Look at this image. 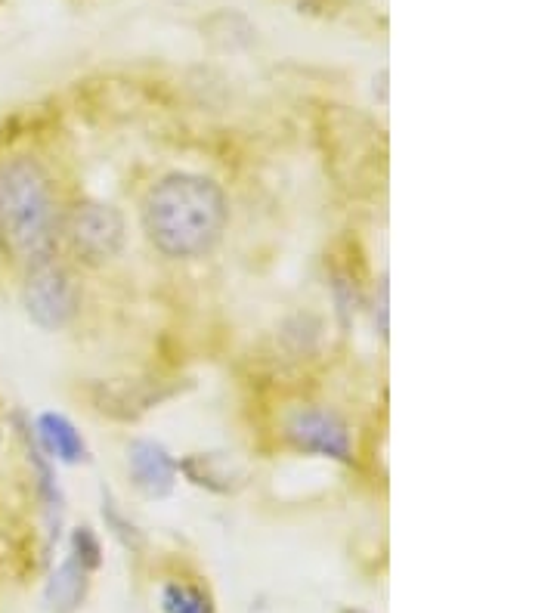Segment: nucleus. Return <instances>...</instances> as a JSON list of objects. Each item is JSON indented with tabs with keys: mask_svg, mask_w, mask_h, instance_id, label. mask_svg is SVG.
Returning <instances> with one entry per match:
<instances>
[{
	"mask_svg": "<svg viewBox=\"0 0 557 613\" xmlns=\"http://www.w3.org/2000/svg\"><path fill=\"white\" fill-rule=\"evenodd\" d=\"M229 220L223 189L202 174H168L158 180L143 202V230L149 242L165 254L186 257L208 254Z\"/></svg>",
	"mask_w": 557,
	"mask_h": 613,
	"instance_id": "1",
	"label": "nucleus"
},
{
	"mask_svg": "<svg viewBox=\"0 0 557 613\" xmlns=\"http://www.w3.org/2000/svg\"><path fill=\"white\" fill-rule=\"evenodd\" d=\"M59 211L47 171L19 155L0 165V254L19 267L53 261Z\"/></svg>",
	"mask_w": 557,
	"mask_h": 613,
	"instance_id": "2",
	"label": "nucleus"
},
{
	"mask_svg": "<svg viewBox=\"0 0 557 613\" xmlns=\"http://www.w3.org/2000/svg\"><path fill=\"white\" fill-rule=\"evenodd\" d=\"M127 236L124 217L115 205L106 202H81L65 220V239L84 264L100 267L121 251Z\"/></svg>",
	"mask_w": 557,
	"mask_h": 613,
	"instance_id": "3",
	"label": "nucleus"
},
{
	"mask_svg": "<svg viewBox=\"0 0 557 613\" xmlns=\"http://www.w3.org/2000/svg\"><path fill=\"white\" fill-rule=\"evenodd\" d=\"M22 304L31 316V322L47 332L65 329L78 313V292L72 276L59 264L44 261L38 267H28Z\"/></svg>",
	"mask_w": 557,
	"mask_h": 613,
	"instance_id": "4",
	"label": "nucleus"
},
{
	"mask_svg": "<svg viewBox=\"0 0 557 613\" xmlns=\"http://www.w3.org/2000/svg\"><path fill=\"white\" fill-rule=\"evenodd\" d=\"M285 440L301 449V453H316L335 462H350L353 459V443L350 431L335 412L325 409H294L285 418Z\"/></svg>",
	"mask_w": 557,
	"mask_h": 613,
	"instance_id": "5",
	"label": "nucleus"
},
{
	"mask_svg": "<svg viewBox=\"0 0 557 613\" xmlns=\"http://www.w3.org/2000/svg\"><path fill=\"white\" fill-rule=\"evenodd\" d=\"M127 468H130V477H134V487L149 499H161L174 490L177 462L161 443L137 440L127 449Z\"/></svg>",
	"mask_w": 557,
	"mask_h": 613,
	"instance_id": "6",
	"label": "nucleus"
},
{
	"mask_svg": "<svg viewBox=\"0 0 557 613\" xmlns=\"http://www.w3.org/2000/svg\"><path fill=\"white\" fill-rule=\"evenodd\" d=\"M38 437H41V446L47 449V453L65 465H78L87 459V446H84L78 428L59 412H44L38 418Z\"/></svg>",
	"mask_w": 557,
	"mask_h": 613,
	"instance_id": "7",
	"label": "nucleus"
},
{
	"mask_svg": "<svg viewBox=\"0 0 557 613\" xmlns=\"http://www.w3.org/2000/svg\"><path fill=\"white\" fill-rule=\"evenodd\" d=\"M87 595V570L72 558V561H65L53 579L47 583V604L50 610L56 613H72Z\"/></svg>",
	"mask_w": 557,
	"mask_h": 613,
	"instance_id": "8",
	"label": "nucleus"
},
{
	"mask_svg": "<svg viewBox=\"0 0 557 613\" xmlns=\"http://www.w3.org/2000/svg\"><path fill=\"white\" fill-rule=\"evenodd\" d=\"M161 604H165L168 613H214L208 595H202L192 586H180V583L165 586V592H161Z\"/></svg>",
	"mask_w": 557,
	"mask_h": 613,
	"instance_id": "9",
	"label": "nucleus"
},
{
	"mask_svg": "<svg viewBox=\"0 0 557 613\" xmlns=\"http://www.w3.org/2000/svg\"><path fill=\"white\" fill-rule=\"evenodd\" d=\"M72 555L75 561L84 567V570H96L103 561V548H100V539H96V533L90 527H78L72 533Z\"/></svg>",
	"mask_w": 557,
	"mask_h": 613,
	"instance_id": "10",
	"label": "nucleus"
}]
</instances>
